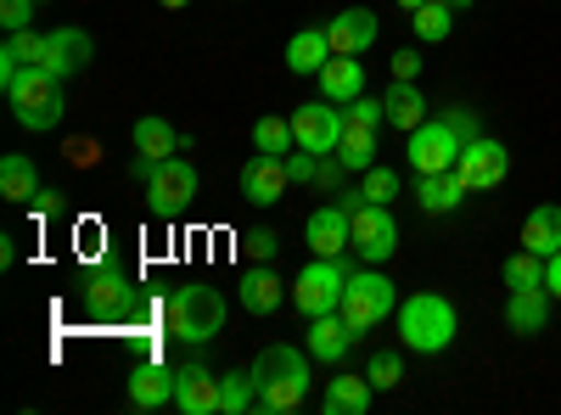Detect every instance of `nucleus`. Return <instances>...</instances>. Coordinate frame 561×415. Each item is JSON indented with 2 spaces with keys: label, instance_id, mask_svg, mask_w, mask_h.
<instances>
[{
  "label": "nucleus",
  "instance_id": "obj_1",
  "mask_svg": "<svg viewBox=\"0 0 561 415\" xmlns=\"http://www.w3.org/2000/svg\"><path fill=\"white\" fill-rule=\"evenodd\" d=\"M253 382H259V415H293L309 404V365L293 343H270L253 359Z\"/></svg>",
  "mask_w": 561,
  "mask_h": 415
},
{
  "label": "nucleus",
  "instance_id": "obj_2",
  "mask_svg": "<svg viewBox=\"0 0 561 415\" xmlns=\"http://www.w3.org/2000/svg\"><path fill=\"white\" fill-rule=\"evenodd\" d=\"M393 320H399V343L410 354H444L460 332V314L444 292H410Z\"/></svg>",
  "mask_w": 561,
  "mask_h": 415
},
{
  "label": "nucleus",
  "instance_id": "obj_3",
  "mask_svg": "<svg viewBox=\"0 0 561 415\" xmlns=\"http://www.w3.org/2000/svg\"><path fill=\"white\" fill-rule=\"evenodd\" d=\"M12 102V118L23 129H57L62 113H68V96H62V79L45 73V68H23L12 84H0Z\"/></svg>",
  "mask_w": 561,
  "mask_h": 415
},
{
  "label": "nucleus",
  "instance_id": "obj_4",
  "mask_svg": "<svg viewBox=\"0 0 561 415\" xmlns=\"http://www.w3.org/2000/svg\"><path fill=\"white\" fill-rule=\"evenodd\" d=\"M169 332L180 343H214L225 332V292L208 287V281H192V287H180L169 298Z\"/></svg>",
  "mask_w": 561,
  "mask_h": 415
},
{
  "label": "nucleus",
  "instance_id": "obj_5",
  "mask_svg": "<svg viewBox=\"0 0 561 415\" xmlns=\"http://www.w3.org/2000/svg\"><path fill=\"white\" fill-rule=\"evenodd\" d=\"M466 141H478V135H466L455 118H449V107H438L421 129H410V169L415 174H444V169H455L460 163V147Z\"/></svg>",
  "mask_w": 561,
  "mask_h": 415
},
{
  "label": "nucleus",
  "instance_id": "obj_6",
  "mask_svg": "<svg viewBox=\"0 0 561 415\" xmlns=\"http://www.w3.org/2000/svg\"><path fill=\"white\" fill-rule=\"evenodd\" d=\"M399 314V292H393V281L370 264V269H359V275H348V292H343V320L365 337V332H377L382 320H393Z\"/></svg>",
  "mask_w": 561,
  "mask_h": 415
},
{
  "label": "nucleus",
  "instance_id": "obj_7",
  "mask_svg": "<svg viewBox=\"0 0 561 415\" xmlns=\"http://www.w3.org/2000/svg\"><path fill=\"white\" fill-rule=\"evenodd\" d=\"M343 292H348V269H343V258H314V264H304V275L293 281V303H298L304 320L343 309Z\"/></svg>",
  "mask_w": 561,
  "mask_h": 415
},
{
  "label": "nucleus",
  "instance_id": "obj_8",
  "mask_svg": "<svg viewBox=\"0 0 561 415\" xmlns=\"http://www.w3.org/2000/svg\"><path fill=\"white\" fill-rule=\"evenodd\" d=\"M354 253L365 264H388L399 253V219L393 203H359L354 208Z\"/></svg>",
  "mask_w": 561,
  "mask_h": 415
},
{
  "label": "nucleus",
  "instance_id": "obj_9",
  "mask_svg": "<svg viewBox=\"0 0 561 415\" xmlns=\"http://www.w3.org/2000/svg\"><path fill=\"white\" fill-rule=\"evenodd\" d=\"M147 197H152V214H158V219H169V214H180V208H192V203H197V169L185 163V158L152 163Z\"/></svg>",
  "mask_w": 561,
  "mask_h": 415
},
{
  "label": "nucleus",
  "instance_id": "obj_10",
  "mask_svg": "<svg viewBox=\"0 0 561 415\" xmlns=\"http://www.w3.org/2000/svg\"><path fill=\"white\" fill-rule=\"evenodd\" d=\"M455 174L466 180V192H472V197H478V192H494L500 180L511 174V152H505V141H494V135H478V141H466Z\"/></svg>",
  "mask_w": 561,
  "mask_h": 415
},
{
  "label": "nucleus",
  "instance_id": "obj_11",
  "mask_svg": "<svg viewBox=\"0 0 561 415\" xmlns=\"http://www.w3.org/2000/svg\"><path fill=\"white\" fill-rule=\"evenodd\" d=\"M293 135H298V147L304 152H314V158H332L337 152V141H343V107L337 102H304L298 113H293Z\"/></svg>",
  "mask_w": 561,
  "mask_h": 415
},
{
  "label": "nucleus",
  "instance_id": "obj_12",
  "mask_svg": "<svg viewBox=\"0 0 561 415\" xmlns=\"http://www.w3.org/2000/svg\"><path fill=\"white\" fill-rule=\"evenodd\" d=\"M304 242H309V253H314V258H343V253L354 247V214H348L343 203L314 208V214H309V224H304Z\"/></svg>",
  "mask_w": 561,
  "mask_h": 415
},
{
  "label": "nucleus",
  "instance_id": "obj_13",
  "mask_svg": "<svg viewBox=\"0 0 561 415\" xmlns=\"http://www.w3.org/2000/svg\"><path fill=\"white\" fill-rule=\"evenodd\" d=\"M354 343H359V332L343 320V309L314 314V320H309V332H304V348H309V359H320V365H343Z\"/></svg>",
  "mask_w": 561,
  "mask_h": 415
},
{
  "label": "nucleus",
  "instance_id": "obj_14",
  "mask_svg": "<svg viewBox=\"0 0 561 415\" xmlns=\"http://www.w3.org/2000/svg\"><path fill=\"white\" fill-rule=\"evenodd\" d=\"M174 410L180 415H219V377L208 365H174Z\"/></svg>",
  "mask_w": 561,
  "mask_h": 415
},
{
  "label": "nucleus",
  "instance_id": "obj_15",
  "mask_svg": "<svg viewBox=\"0 0 561 415\" xmlns=\"http://www.w3.org/2000/svg\"><path fill=\"white\" fill-rule=\"evenodd\" d=\"M90 57H96V39H90L84 28H51L45 34V73H57V79H73L90 68Z\"/></svg>",
  "mask_w": 561,
  "mask_h": 415
},
{
  "label": "nucleus",
  "instance_id": "obj_16",
  "mask_svg": "<svg viewBox=\"0 0 561 415\" xmlns=\"http://www.w3.org/2000/svg\"><path fill=\"white\" fill-rule=\"evenodd\" d=\"M293 174H287V158H270V152H253V163L242 169V197L253 208H275L280 197H287Z\"/></svg>",
  "mask_w": 561,
  "mask_h": 415
},
{
  "label": "nucleus",
  "instance_id": "obj_17",
  "mask_svg": "<svg viewBox=\"0 0 561 415\" xmlns=\"http://www.w3.org/2000/svg\"><path fill=\"white\" fill-rule=\"evenodd\" d=\"M325 34H332V51L337 57H365L370 45H377L382 23H377V12H370V7H348V12H337L332 23H325Z\"/></svg>",
  "mask_w": 561,
  "mask_h": 415
},
{
  "label": "nucleus",
  "instance_id": "obj_18",
  "mask_svg": "<svg viewBox=\"0 0 561 415\" xmlns=\"http://www.w3.org/2000/svg\"><path fill=\"white\" fill-rule=\"evenodd\" d=\"M550 287H523V292H511L505 298V326L517 332V337H539L550 326Z\"/></svg>",
  "mask_w": 561,
  "mask_h": 415
},
{
  "label": "nucleus",
  "instance_id": "obj_19",
  "mask_svg": "<svg viewBox=\"0 0 561 415\" xmlns=\"http://www.w3.org/2000/svg\"><path fill=\"white\" fill-rule=\"evenodd\" d=\"M466 197V180L455 174V169H444V174H415V203H421V214H455Z\"/></svg>",
  "mask_w": 561,
  "mask_h": 415
},
{
  "label": "nucleus",
  "instance_id": "obj_20",
  "mask_svg": "<svg viewBox=\"0 0 561 415\" xmlns=\"http://www.w3.org/2000/svg\"><path fill=\"white\" fill-rule=\"evenodd\" d=\"M314 79H320V96L337 102V107H348L354 96H365V62L359 57H332Z\"/></svg>",
  "mask_w": 561,
  "mask_h": 415
},
{
  "label": "nucleus",
  "instance_id": "obj_21",
  "mask_svg": "<svg viewBox=\"0 0 561 415\" xmlns=\"http://www.w3.org/2000/svg\"><path fill=\"white\" fill-rule=\"evenodd\" d=\"M129 404L135 410H163V404H174V371L169 365H135L129 371Z\"/></svg>",
  "mask_w": 561,
  "mask_h": 415
},
{
  "label": "nucleus",
  "instance_id": "obj_22",
  "mask_svg": "<svg viewBox=\"0 0 561 415\" xmlns=\"http://www.w3.org/2000/svg\"><path fill=\"white\" fill-rule=\"evenodd\" d=\"M287 292H293V287L280 281V275H275L270 264L248 269V275H242V287H237L242 309H253V314H275V309H280V298H287Z\"/></svg>",
  "mask_w": 561,
  "mask_h": 415
},
{
  "label": "nucleus",
  "instance_id": "obj_23",
  "mask_svg": "<svg viewBox=\"0 0 561 415\" xmlns=\"http://www.w3.org/2000/svg\"><path fill=\"white\" fill-rule=\"evenodd\" d=\"M370 399H377V388H370V377H332L320 393V410L325 415H365Z\"/></svg>",
  "mask_w": 561,
  "mask_h": 415
},
{
  "label": "nucleus",
  "instance_id": "obj_24",
  "mask_svg": "<svg viewBox=\"0 0 561 415\" xmlns=\"http://www.w3.org/2000/svg\"><path fill=\"white\" fill-rule=\"evenodd\" d=\"M523 247L539 253V258L561 253V203H539V208H528V219H523Z\"/></svg>",
  "mask_w": 561,
  "mask_h": 415
},
{
  "label": "nucleus",
  "instance_id": "obj_25",
  "mask_svg": "<svg viewBox=\"0 0 561 415\" xmlns=\"http://www.w3.org/2000/svg\"><path fill=\"white\" fill-rule=\"evenodd\" d=\"M382 107H388V124L393 129H421L433 113H427V96L415 90V79H393L388 84V96H382Z\"/></svg>",
  "mask_w": 561,
  "mask_h": 415
},
{
  "label": "nucleus",
  "instance_id": "obj_26",
  "mask_svg": "<svg viewBox=\"0 0 561 415\" xmlns=\"http://www.w3.org/2000/svg\"><path fill=\"white\" fill-rule=\"evenodd\" d=\"M39 62H45V34L34 28L7 34V45H0V84H12L23 68H39Z\"/></svg>",
  "mask_w": 561,
  "mask_h": 415
},
{
  "label": "nucleus",
  "instance_id": "obj_27",
  "mask_svg": "<svg viewBox=\"0 0 561 415\" xmlns=\"http://www.w3.org/2000/svg\"><path fill=\"white\" fill-rule=\"evenodd\" d=\"M332 57H337V51H332V34H325V28H298V34L287 39V68H293V73H320Z\"/></svg>",
  "mask_w": 561,
  "mask_h": 415
},
{
  "label": "nucleus",
  "instance_id": "obj_28",
  "mask_svg": "<svg viewBox=\"0 0 561 415\" xmlns=\"http://www.w3.org/2000/svg\"><path fill=\"white\" fill-rule=\"evenodd\" d=\"M174 147H185V141L174 135V124H169V118H158V113L135 118V158L163 163V158H174Z\"/></svg>",
  "mask_w": 561,
  "mask_h": 415
},
{
  "label": "nucleus",
  "instance_id": "obj_29",
  "mask_svg": "<svg viewBox=\"0 0 561 415\" xmlns=\"http://www.w3.org/2000/svg\"><path fill=\"white\" fill-rule=\"evenodd\" d=\"M0 197L7 203H34L39 197V169L28 152H7L0 158Z\"/></svg>",
  "mask_w": 561,
  "mask_h": 415
},
{
  "label": "nucleus",
  "instance_id": "obj_30",
  "mask_svg": "<svg viewBox=\"0 0 561 415\" xmlns=\"http://www.w3.org/2000/svg\"><path fill=\"white\" fill-rule=\"evenodd\" d=\"M84 303H90V314H118L129 303V275L118 264L96 269V275H90V287H84Z\"/></svg>",
  "mask_w": 561,
  "mask_h": 415
},
{
  "label": "nucleus",
  "instance_id": "obj_31",
  "mask_svg": "<svg viewBox=\"0 0 561 415\" xmlns=\"http://www.w3.org/2000/svg\"><path fill=\"white\" fill-rule=\"evenodd\" d=\"M343 169L365 174V169H377V129H365V124H343V141L332 152Z\"/></svg>",
  "mask_w": 561,
  "mask_h": 415
},
{
  "label": "nucleus",
  "instance_id": "obj_32",
  "mask_svg": "<svg viewBox=\"0 0 561 415\" xmlns=\"http://www.w3.org/2000/svg\"><path fill=\"white\" fill-rule=\"evenodd\" d=\"M253 410H259L253 371H225L219 377V415H253Z\"/></svg>",
  "mask_w": 561,
  "mask_h": 415
},
{
  "label": "nucleus",
  "instance_id": "obj_33",
  "mask_svg": "<svg viewBox=\"0 0 561 415\" xmlns=\"http://www.w3.org/2000/svg\"><path fill=\"white\" fill-rule=\"evenodd\" d=\"M410 23H415V39L438 45V39L455 34V7H449V0H427V7H415V12H410Z\"/></svg>",
  "mask_w": 561,
  "mask_h": 415
},
{
  "label": "nucleus",
  "instance_id": "obj_34",
  "mask_svg": "<svg viewBox=\"0 0 561 415\" xmlns=\"http://www.w3.org/2000/svg\"><path fill=\"white\" fill-rule=\"evenodd\" d=\"M293 147H298V135H293V118H259V124H253V152L287 158Z\"/></svg>",
  "mask_w": 561,
  "mask_h": 415
},
{
  "label": "nucleus",
  "instance_id": "obj_35",
  "mask_svg": "<svg viewBox=\"0 0 561 415\" xmlns=\"http://www.w3.org/2000/svg\"><path fill=\"white\" fill-rule=\"evenodd\" d=\"M500 275H505V287H511V292H523V287H545V258L523 247V253H511V258H505V269H500Z\"/></svg>",
  "mask_w": 561,
  "mask_h": 415
},
{
  "label": "nucleus",
  "instance_id": "obj_36",
  "mask_svg": "<svg viewBox=\"0 0 561 415\" xmlns=\"http://www.w3.org/2000/svg\"><path fill=\"white\" fill-rule=\"evenodd\" d=\"M365 377H370V388H377V393H382V388H399V382H404V359L382 348V354H370Z\"/></svg>",
  "mask_w": 561,
  "mask_h": 415
},
{
  "label": "nucleus",
  "instance_id": "obj_37",
  "mask_svg": "<svg viewBox=\"0 0 561 415\" xmlns=\"http://www.w3.org/2000/svg\"><path fill=\"white\" fill-rule=\"evenodd\" d=\"M359 197H365V203H393V197H399V174H393V169H382V163H377V169H365Z\"/></svg>",
  "mask_w": 561,
  "mask_h": 415
},
{
  "label": "nucleus",
  "instance_id": "obj_38",
  "mask_svg": "<svg viewBox=\"0 0 561 415\" xmlns=\"http://www.w3.org/2000/svg\"><path fill=\"white\" fill-rule=\"evenodd\" d=\"M343 124H365V129H382V124H388V107H382L377 96H354V102L343 107Z\"/></svg>",
  "mask_w": 561,
  "mask_h": 415
},
{
  "label": "nucleus",
  "instance_id": "obj_39",
  "mask_svg": "<svg viewBox=\"0 0 561 415\" xmlns=\"http://www.w3.org/2000/svg\"><path fill=\"white\" fill-rule=\"evenodd\" d=\"M34 7H39V0H0V28H7V34L34 28Z\"/></svg>",
  "mask_w": 561,
  "mask_h": 415
},
{
  "label": "nucleus",
  "instance_id": "obj_40",
  "mask_svg": "<svg viewBox=\"0 0 561 415\" xmlns=\"http://www.w3.org/2000/svg\"><path fill=\"white\" fill-rule=\"evenodd\" d=\"M287 174L309 186V180H320V158H314V152H304V147H293V152H287Z\"/></svg>",
  "mask_w": 561,
  "mask_h": 415
},
{
  "label": "nucleus",
  "instance_id": "obj_41",
  "mask_svg": "<svg viewBox=\"0 0 561 415\" xmlns=\"http://www.w3.org/2000/svg\"><path fill=\"white\" fill-rule=\"evenodd\" d=\"M242 242H248V253H253L259 264H270V258H275V247H280V237H275V230H248Z\"/></svg>",
  "mask_w": 561,
  "mask_h": 415
},
{
  "label": "nucleus",
  "instance_id": "obj_42",
  "mask_svg": "<svg viewBox=\"0 0 561 415\" xmlns=\"http://www.w3.org/2000/svg\"><path fill=\"white\" fill-rule=\"evenodd\" d=\"M388 73H393V79H415V73H421V51H393Z\"/></svg>",
  "mask_w": 561,
  "mask_h": 415
},
{
  "label": "nucleus",
  "instance_id": "obj_43",
  "mask_svg": "<svg viewBox=\"0 0 561 415\" xmlns=\"http://www.w3.org/2000/svg\"><path fill=\"white\" fill-rule=\"evenodd\" d=\"M545 287H550V298L561 303V253H550V258H545Z\"/></svg>",
  "mask_w": 561,
  "mask_h": 415
},
{
  "label": "nucleus",
  "instance_id": "obj_44",
  "mask_svg": "<svg viewBox=\"0 0 561 415\" xmlns=\"http://www.w3.org/2000/svg\"><path fill=\"white\" fill-rule=\"evenodd\" d=\"M68 163H96V141H68Z\"/></svg>",
  "mask_w": 561,
  "mask_h": 415
},
{
  "label": "nucleus",
  "instance_id": "obj_45",
  "mask_svg": "<svg viewBox=\"0 0 561 415\" xmlns=\"http://www.w3.org/2000/svg\"><path fill=\"white\" fill-rule=\"evenodd\" d=\"M0 264H7V269L18 264V242H12V237H0Z\"/></svg>",
  "mask_w": 561,
  "mask_h": 415
},
{
  "label": "nucleus",
  "instance_id": "obj_46",
  "mask_svg": "<svg viewBox=\"0 0 561 415\" xmlns=\"http://www.w3.org/2000/svg\"><path fill=\"white\" fill-rule=\"evenodd\" d=\"M158 7H169V12H180V7H192V0H158Z\"/></svg>",
  "mask_w": 561,
  "mask_h": 415
},
{
  "label": "nucleus",
  "instance_id": "obj_47",
  "mask_svg": "<svg viewBox=\"0 0 561 415\" xmlns=\"http://www.w3.org/2000/svg\"><path fill=\"white\" fill-rule=\"evenodd\" d=\"M399 7H404V12H415V7H427V0H399Z\"/></svg>",
  "mask_w": 561,
  "mask_h": 415
},
{
  "label": "nucleus",
  "instance_id": "obj_48",
  "mask_svg": "<svg viewBox=\"0 0 561 415\" xmlns=\"http://www.w3.org/2000/svg\"><path fill=\"white\" fill-rule=\"evenodd\" d=\"M449 7H455V12H466V7H472V0H449Z\"/></svg>",
  "mask_w": 561,
  "mask_h": 415
}]
</instances>
